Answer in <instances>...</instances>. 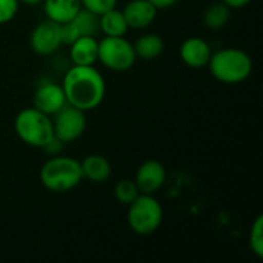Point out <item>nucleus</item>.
<instances>
[{
  "label": "nucleus",
  "mask_w": 263,
  "mask_h": 263,
  "mask_svg": "<svg viewBox=\"0 0 263 263\" xmlns=\"http://www.w3.org/2000/svg\"><path fill=\"white\" fill-rule=\"evenodd\" d=\"M62 89L68 105H72L86 112L100 106L106 94V83L94 65H72L62 80Z\"/></svg>",
  "instance_id": "f257e3e1"
},
{
  "label": "nucleus",
  "mask_w": 263,
  "mask_h": 263,
  "mask_svg": "<svg viewBox=\"0 0 263 263\" xmlns=\"http://www.w3.org/2000/svg\"><path fill=\"white\" fill-rule=\"evenodd\" d=\"M206 66L216 80L227 85L242 83L253 72L250 54L239 48H225L213 52Z\"/></svg>",
  "instance_id": "f03ea898"
},
{
  "label": "nucleus",
  "mask_w": 263,
  "mask_h": 263,
  "mask_svg": "<svg viewBox=\"0 0 263 263\" xmlns=\"http://www.w3.org/2000/svg\"><path fill=\"white\" fill-rule=\"evenodd\" d=\"M83 180L80 162L74 157L55 154L40 168L42 185L52 193H66L74 190Z\"/></svg>",
  "instance_id": "7ed1b4c3"
},
{
  "label": "nucleus",
  "mask_w": 263,
  "mask_h": 263,
  "mask_svg": "<svg viewBox=\"0 0 263 263\" xmlns=\"http://www.w3.org/2000/svg\"><path fill=\"white\" fill-rule=\"evenodd\" d=\"M14 129L17 137L32 148H43L54 137L52 117L34 106L22 109L15 116Z\"/></svg>",
  "instance_id": "20e7f679"
},
{
  "label": "nucleus",
  "mask_w": 263,
  "mask_h": 263,
  "mask_svg": "<svg viewBox=\"0 0 263 263\" xmlns=\"http://www.w3.org/2000/svg\"><path fill=\"white\" fill-rule=\"evenodd\" d=\"M163 220V208L154 194H139L128 205V225L139 236H149L159 230Z\"/></svg>",
  "instance_id": "39448f33"
},
{
  "label": "nucleus",
  "mask_w": 263,
  "mask_h": 263,
  "mask_svg": "<svg viewBox=\"0 0 263 263\" xmlns=\"http://www.w3.org/2000/svg\"><path fill=\"white\" fill-rule=\"evenodd\" d=\"M137 55L134 46L123 37H103L99 40L97 62H100L106 69L123 72L133 68Z\"/></svg>",
  "instance_id": "423d86ee"
},
{
  "label": "nucleus",
  "mask_w": 263,
  "mask_h": 263,
  "mask_svg": "<svg viewBox=\"0 0 263 263\" xmlns=\"http://www.w3.org/2000/svg\"><path fill=\"white\" fill-rule=\"evenodd\" d=\"M52 126H54V136L63 143H72L79 140L85 129H86V116L85 111L72 106L65 105L59 112L52 116Z\"/></svg>",
  "instance_id": "0eeeda50"
},
{
  "label": "nucleus",
  "mask_w": 263,
  "mask_h": 263,
  "mask_svg": "<svg viewBox=\"0 0 263 263\" xmlns=\"http://www.w3.org/2000/svg\"><path fill=\"white\" fill-rule=\"evenodd\" d=\"M29 45L37 55H51L62 46L60 23L49 18L35 25L31 32Z\"/></svg>",
  "instance_id": "6e6552de"
},
{
  "label": "nucleus",
  "mask_w": 263,
  "mask_h": 263,
  "mask_svg": "<svg viewBox=\"0 0 263 263\" xmlns=\"http://www.w3.org/2000/svg\"><path fill=\"white\" fill-rule=\"evenodd\" d=\"M32 102H34V108L52 117L66 105V97L62 89V85L46 80L39 83Z\"/></svg>",
  "instance_id": "1a4fd4ad"
},
{
  "label": "nucleus",
  "mask_w": 263,
  "mask_h": 263,
  "mask_svg": "<svg viewBox=\"0 0 263 263\" xmlns=\"http://www.w3.org/2000/svg\"><path fill=\"white\" fill-rule=\"evenodd\" d=\"M140 194H156L166 182V170L159 160H146L143 162L134 179Z\"/></svg>",
  "instance_id": "9d476101"
},
{
  "label": "nucleus",
  "mask_w": 263,
  "mask_h": 263,
  "mask_svg": "<svg viewBox=\"0 0 263 263\" xmlns=\"http://www.w3.org/2000/svg\"><path fill=\"white\" fill-rule=\"evenodd\" d=\"M211 54L213 51H211L210 43L202 37H188L180 45L182 62L186 66L194 68V69L206 66L211 59Z\"/></svg>",
  "instance_id": "9b49d317"
},
{
  "label": "nucleus",
  "mask_w": 263,
  "mask_h": 263,
  "mask_svg": "<svg viewBox=\"0 0 263 263\" xmlns=\"http://www.w3.org/2000/svg\"><path fill=\"white\" fill-rule=\"evenodd\" d=\"M157 8L149 0H131L122 9L123 17L131 29L148 28L157 15Z\"/></svg>",
  "instance_id": "f8f14e48"
},
{
  "label": "nucleus",
  "mask_w": 263,
  "mask_h": 263,
  "mask_svg": "<svg viewBox=\"0 0 263 263\" xmlns=\"http://www.w3.org/2000/svg\"><path fill=\"white\" fill-rule=\"evenodd\" d=\"M99 40L96 35H82L69 45V57L72 65L91 66L97 62Z\"/></svg>",
  "instance_id": "ddd939ff"
},
{
  "label": "nucleus",
  "mask_w": 263,
  "mask_h": 263,
  "mask_svg": "<svg viewBox=\"0 0 263 263\" xmlns=\"http://www.w3.org/2000/svg\"><path fill=\"white\" fill-rule=\"evenodd\" d=\"M43 8L49 20L62 25L69 22L82 9V2L80 0H43Z\"/></svg>",
  "instance_id": "4468645a"
},
{
  "label": "nucleus",
  "mask_w": 263,
  "mask_h": 263,
  "mask_svg": "<svg viewBox=\"0 0 263 263\" xmlns=\"http://www.w3.org/2000/svg\"><path fill=\"white\" fill-rule=\"evenodd\" d=\"M82 176L94 183H100L109 179L111 176V163L106 157L100 154H91L80 162Z\"/></svg>",
  "instance_id": "2eb2a0df"
},
{
  "label": "nucleus",
  "mask_w": 263,
  "mask_h": 263,
  "mask_svg": "<svg viewBox=\"0 0 263 263\" xmlns=\"http://www.w3.org/2000/svg\"><path fill=\"white\" fill-rule=\"evenodd\" d=\"M99 29L105 34V37H123L129 28L123 12L117 8H112L99 15Z\"/></svg>",
  "instance_id": "dca6fc26"
},
{
  "label": "nucleus",
  "mask_w": 263,
  "mask_h": 263,
  "mask_svg": "<svg viewBox=\"0 0 263 263\" xmlns=\"http://www.w3.org/2000/svg\"><path fill=\"white\" fill-rule=\"evenodd\" d=\"M133 46H134V52H136L137 59L154 60L162 55V52L165 49V42L160 35L148 32V34L140 35L133 43Z\"/></svg>",
  "instance_id": "f3484780"
},
{
  "label": "nucleus",
  "mask_w": 263,
  "mask_h": 263,
  "mask_svg": "<svg viewBox=\"0 0 263 263\" xmlns=\"http://www.w3.org/2000/svg\"><path fill=\"white\" fill-rule=\"evenodd\" d=\"M230 17H231V8L227 6L220 0V2L211 3L205 9V12H203V23H205L206 28H210L213 31H217V29H222L230 22Z\"/></svg>",
  "instance_id": "a211bd4d"
},
{
  "label": "nucleus",
  "mask_w": 263,
  "mask_h": 263,
  "mask_svg": "<svg viewBox=\"0 0 263 263\" xmlns=\"http://www.w3.org/2000/svg\"><path fill=\"white\" fill-rule=\"evenodd\" d=\"M72 26L76 28L79 37L82 35H96L99 29V15L88 11V9H80L71 20Z\"/></svg>",
  "instance_id": "6ab92c4d"
},
{
  "label": "nucleus",
  "mask_w": 263,
  "mask_h": 263,
  "mask_svg": "<svg viewBox=\"0 0 263 263\" xmlns=\"http://www.w3.org/2000/svg\"><path fill=\"white\" fill-rule=\"evenodd\" d=\"M140 194V191H139V188H137V185H136V182L134 180H128V179H125V180H120L117 185H116V188H114V196H116V199L122 203V205H129V203H133L136 199H137V196Z\"/></svg>",
  "instance_id": "aec40b11"
},
{
  "label": "nucleus",
  "mask_w": 263,
  "mask_h": 263,
  "mask_svg": "<svg viewBox=\"0 0 263 263\" xmlns=\"http://www.w3.org/2000/svg\"><path fill=\"white\" fill-rule=\"evenodd\" d=\"M250 248L253 254L263 259V217L257 216L250 231Z\"/></svg>",
  "instance_id": "412c9836"
},
{
  "label": "nucleus",
  "mask_w": 263,
  "mask_h": 263,
  "mask_svg": "<svg viewBox=\"0 0 263 263\" xmlns=\"http://www.w3.org/2000/svg\"><path fill=\"white\" fill-rule=\"evenodd\" d=\"M80 2L83 9H88L97 15H102L103 12L117 6V0H80Z\"/></svg>",
  "instance_id": "4be33fe9"
},
{
  "label": "nucleus",
  "mask_w": 263,
  "mask_h": 263,
  "mask_svg": "<svg viewBox=\"0 0 263 263\" xmlns=\"http://www.w3.org/2000/svg\"><path fill=\"white\" fill-rule=\"evenodd\" d=\"M18 5L17 0H0V25L11 22L17 15Z\"/></svg>",
  "instance_id": "5701e85b"
},
{
  "label": "nucleus",
  "mask_w": 263,
  "mask_h": 263,
  "mask_svg": "<svg viewBox=\"0 0 263 263\" xmlns=\"http://www.w3.org/2000/svg\"><path fill=\"white\" fill-rule=\"evenodd\" d=\"M62 148H63V143H62V142L54 136V137H52V139H51V140H49V142H48L42 149H45L49 156H55V154H59V153L62 151Z\"/></svg>",
  "instance_id": "b1692460"
},
{
  "label": "nucleus",
  "mask_w": 263,
  "mask_h": 263,
  "mask_svg": "<svg viewBox=\"0 0 263 263\" xmlns=\"http://www.w3.org/2000/svg\"><path fill=\"white\" fill-rule=\"evenodd\" d=\"M227 6H230L231 9H237V8H245L247 5H250L253 0H222Z\"/></svg>",
  "instance_id": "393cba45"
},
{
  "label": "nucleus",
  "mask_w": 263,
  "mask_h": 263,
  "mask_svg": "<svg viewBox=\"0 0 263 263\" xmlns=\"http://www.w3.org/2000/svg\"><path fill=\"white\" fill-rule=\"evenodd\" d=\"M157 9H166V8H171L173 5L177 3V0H149Z\"/></svg>",
  "instance_id": "a878e982"
},
{
  "label": "nucleus",
  "mask_w": 263,
  "mask_h": 263,
  "mask_svg": "<svg viewBox=\"0 0 263 263\" xmlns=\"http://www.w3.org/2000/svg\"><path fill=\"white\" fill-rule=\"evenodd\" d=\"M18 3H23V5H29V6H37L40 3H43V0H17Z\"/></svg>",
  "instance_id": "bb28decb"
}]
</instances>
